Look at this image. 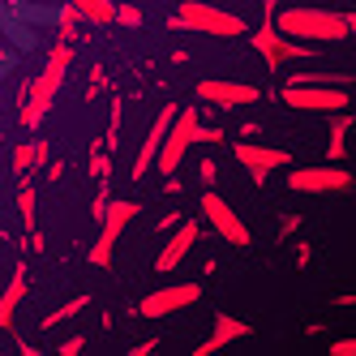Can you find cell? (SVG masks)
<instances>
[{
	"label": "cell",
	"instance_id": "6da1fadb",
	"mask_svg": "<svg viewBox=\"0 0 356 356\" xmlns=\"http://www.w3.org/2000/svg\"><path fill=\"white\" fill-rule=\"evenodd\" d=\"M69 60H73V43H56L52 52H47L43 73H39V78L26 86V99H22V124H26V129H39V120L47 116V108H52L56 90L65 86Z\"/></svg>",
	"mask_w": 356,
	"mask_h": 356
},
{
	"label": "cell",
	"instance_id": "7a4b0ae2",
	"mask_svg": "<svg viewBox=\"0 0 356 356\" xmlns=\"http://www.w3.org/2000/svg\"><path fill=\"white\" fill-rule=\"evenodd\" d=\"M193 142H223V129H215V124L207 129V124H202V116H197V108H176L168 134H163V146H159V155H155V168H159L163 176H172L176 168H181L185 150H189Z\"/></svg>",
	"mask_w": 356,
	"mask_h": 356
},
{
	"label": "cell",
	"instance_id": "3957f363",
	"mask_svg": "<svg viewBox=\"0 0 356 356\" xmlns=\"http://www.w3.org/2000/svg\"><path fill=\"white\" fill-rule=\"evenodd\" d=\"M275 26L284 31L288 39H300V43H339L348 39V22L343 13H330V9H314V5H296V9H284L275 17Z\"/></svg>",
	"mask_w": 356,
	"mask_h": 356
},
{
	"label": "cell",
	"instance_id": "277c9868",
	"mask_svg": "<svg viewBox=\"0 0 356 356\" xmlns=\"http://www.w3.org/2000/svg\"><path fill=\"white\" fill-rule=\"evenodd\" d=\"M168 26L172 31H197V35H211V39H236V35H245V17L215 9V5H202V0H185L168 17Z\"/></svg>",
	"mask_w": 356,
	"mask_h": 356
},
{
	"label": "cell",
	"instance_id": "5b68a950",
	"mask_svg": "<svg viewBox=\"0 0 356 356\" xmlns=\"http://www.w3.org/2000/svg\"><path fill=\"white\" fill-rule=\"evenodd\" d=\"M253 52L262 56V65L270 69V73H279L288 60H318L314 56V43H300V39H288L284 31L275 26V17H266L258 31H253Z\"/></svg>",
	"mask_w": 356,
	"mask_h": 356
},
{
	"label": "cell",
	"instance_id": "8992f818",
	"mask_svg": "<svg viewBox=\"0 0 356 356\" xmlns=\"http://www.w3.org/2000/svg\"><path fill=\"white\" fill-rule=\"evenodd\" d=\"M138 211H142L138 202L108 197V211H104V219H99V241L90 245V262L95 266H112V249H116V241H120L124 227L138 219Z\"/></svg>",
	"mask_w": 356,
	"mask_h": 356
},
{
	"label": "cell",
	"instance_id": "52a82bcc",
	"mask_svg": "<svg viewBox=\"0 0 356 356\" xmlns=\"http://www.w3.org/2000/svg\"><path fill=\"white\" fill-rule=\"evenodd\" d=\"M284 99L288 108L296 112H343L348 108V86H314V82H288L284 86Z\"/></svg>",
	"mask_w": 356,
	"mask_h": 356
},
{
	"label": "cell",
	"instance_id": "ba28073f",
	"mask_svg": "<svg viewBox=\"0 0 356 356\" xmlns=\"http://www.w3.org/2000/svg\"><path fill=\"white\" fill-rule=\"evenodd\" d=\"M232 150H236V163L249 172V181H253V185H266V176H270V172H279L284 163H292L288 150H279V146H258L253 138H241Z\"/></svg>",
	"mask_w": 356,
	"mask_h": 356
},
{
	"label": "cell",
	"instance_id": "9c48e42d",
	"mask_svg": "<svg viewBox=\"0 0 356 356\" xmlns=\"http://www.w3.org/2000/svg\"><path fill=\"white\" fill-rule=\"evenodd\" d=\"M288 185H292L296 193L322 197V193H343V189H352V176H348L343 168L314 163V168H292V172H288Z\"/></svg>",
	"mask_w": 356,
	"mask_h": 356
},
{
	"label": "cell",
	"instance_id": "30bf717a",
	"mask_svg": "<svg viewBox=\"0 0 356 356\" xmlns=\"http://www.w3.org/2000/svg\"><path fill=\"white\" fill-rule=\"evenodd\" d=\"M193 300H202V288H197V284H172V288L146 292V296L134 305V314H138V318H168V314H176V309H189Z\"/></svg>",
	"mask_w": 356,
	"mask_h": 356
},
{
	"label": "cell",
	"instance_id": "8fae6325",
	"mask_svg": "<svg viewBox=\"0 0 356 356\" xmlns=\"http://www.w3.org/2000/svg\"><path fill=\"white\" fill-rule=\"evenodd\" d=\"M197 207H202V215H207L211 219V227H215V232L227 241V245H236V249H245L253 236H249V227H245V219L232 211V207H227V202L215 193V189H207V193H202V202H197Z\"/></svg>",
	"mask_w": 356,
	"mask_h": 356
},
{
	"label": "cell",
	"instance_id": "7c38bea8",
	"mask_svg": "<svg viewBox=\"0 0 356 356\" xmlns=\"http://www.w3.org/2000/svg\"><path fill=\"white\" fill-rule=\"evenodd\" d=\"M197 99H207V104H215V108H249V104H258V99H262V90L253 86V82L207 78V82H197Z\"/></svg>",
	"mask_w": 356,
	"mask_h": 356
},
{
	"label": "cell",
	"instance_id": "4fadbf2b",
	"mask_svg": "<svg viewBox=\"0 0 356 356\" xmlns=\"http://www.w3.org/2000/svg\"><path fill=\"white\" fill-rule=\"evenodd\" d=\"M197 232H202V227H197L193 219H181V223H176L172 241L159 249V258H155V270H176V266H181V262L189 258V249L197 245Z\"/></svg>",
	"mask_w": 356,
	"mask_h": 356
},
{
	"label": "cell",
	"instance_id": "5bb4252c",
	"mask_svg": "<svg viewBox=\"0 0 356 356\" xmlns=\"http://www.w3.org/2000/svg\"><path fill=\"white\" fill-rule=\"evenodd\" d=\"M172 116H176V104H163V108H159V116H155V124L146 129V142H142L138 163H134V181H142V176L155 168V155H159V146H163V134H168Z\"/></svg>",
	"mask_w": 356,
	"mask_h": 356
},
{
	"label": "cell",
	"instance_id": "9a60e30c",
	"mask_svg": "<svg viewBox=\"0 0 356 356\" xmlns=\"http://www.w3.org/2000/svg\"><path fill=\"white\" fill-rule=\"evenodd\" d=\"M245 335H253L245 318L219 314V318H215V326H211V335L197 343V356H211V352H219V348H227V343H236V339H245Z\"/></svg>",
	"mask_w": 356,
	"mask_h": 356
},
{
	"label": "cell",
	"instance_id": "2e32d148",
	"mask_svg": "<svg viewBox=\"0 0 356 356\" xmlns=\"http://www.w3.org/2000/svg\"><path fill=\"white\" fill-rule=\"evenodd\" d=\"M26 292H31V279H26V266H13V275H9V288L0 292V330H9L13 326V314H17V305L26 300Z\"/></svg>",
	"mask_w": 356,
	"mask_h": 356
},
{
	"label": "cell",
	"instance_id": "e0dca14e",
	"mask_svg": "<svg viewBox=\"0 0 356 356\" xmlns=\"http://www.w3.org/2000/svg\"><path fill=\"white\" fill-rule=\"evenodd\" d=\"M348 129H352V112H330V124H326V159L339 163L348 155Z\"/></svg>",
	"mask_w": 356,
	"mask_h": 356
},
{
	"label": "cell",
	"instance_id": "ac0fdd59",
	"mask_svg": "<svg viewBox=\"0 0 356 356\" xmlns=\"http://www.w3.org/2000/svg\"><path fill=\"white\" fill-rule=\"evenodd\" d=\"M69 5L78 9L82 22H90V26H112V17H116L112 0H69Z\"/></svg>",
	"mask_w": 356,
	"mask_h": 356
},
{
	"label": "cell",
	"instance_id": "d6986e66",
	"mask_svg": "<svg viewBox=\"0 0 356 356\" xmlns=\"http://www.w3.org/2000/svg\"><path fill=\"white\" fill-rule=\"evenodd\" d=\"M35 202H39L35 185H31V181H22V189H17V211H22V223H26V236H31V232H39V219H35Z\"/></svg>",
	"mask_w": 356,
	"mask_h": 356
},
{
	"label": "cell",
	"instance_id": "ffe728a7",
	"mask_svg": "<svg viewBox=\"0 0 356 356\" xmlns=\"http://www.w3.org/2000/svg\"><path fill=\"white\" fill-rule=\"evenodd\" d=\"M292 82H314V86H352L348 73H326V69H300V73H292Z\"/></svg>",
	"mask_w": 356,
	"mask_h": 356
},
{
	"label": "cell",
	"instance_id": "44dd1931",
	"mask_svg": "<svg viewBox=\"0 0 356 356\" xmlns=\"http://www.w3.org/2000/svg\"><path fill=\"white\" fill-rule=\"evenodd\" d=\"M120 124H124V99L120 95H112V112H108V138H104V146L116 155V146H120Z\"/></svg>",
	"mask_w": 356,
	"mask_h": 356
},
{
	"label": "cell",
	"instance_id": "7402d4cb",
	"mask_svg": "<svg viewBox=\"0 0 356 356\" xmlns=\"http://www.w3.org/2000/svg\"><path fill=\"white\" fill-rule=\"evenodd\" d=\"M86 305H90V296H73V300H65V305H60V309H52V314H47V318H43L39 326H43V330H52V326H60L65 318H73V314H82Z\"/></svg>",
	"mask_w": 356,
	"mask_h": 356
},
{
	"label": "cell",
	"instance_id": "603a6c76",
	"mask_svg": "<svg viewBox=\"0 0 356 356\" xmlns=\"http://www.w3.org/2000/svg\"><path fill=\"white\" fill-rule=\"evenodd\" d=\"M90 176L95 181H108L112 176V150L104 142H95V150H90Z\"/></svg>",
	"mask_w": 356,
	"mask_h": 356
},
{
	"label": "cell",
	"instance_id": "cb8c5ba5",
	"mask_svg": "<svg viewBox=\"0 0 356 356\" xmlns=\"http://www.w3.org/2000/svg\"><path fill=\"white\" fill-rule=\"evenodd\" d=\"M78 26H82V13L65 0V9H60V43H73V39H78Z\"/></svg>",
	"mask_w": 356,
	"mask_h": 356
},
{
	"label": "cell",
	"instance_id": "d4e9b609",
	"mask_svg": "<svg viewBox=\"0 0 356 356\" xmlns=\"http://www.w3.org/2000/svg\"><path fill=\"white\" fill-rule=\"evenodd\" d=\"M13 168L26 176V172H35V142H22L17 150H13Z\"/></svg>",
	"mask_w": 356,
	"mask_h": 356
},
{
	"label": "cell",
	"instance_id": "484cf974",
	"mask_svg": "<svg viewBox=\"0 0 356 356\" xmlns=\"http://www.w3.org/2000/svg\"><path fill=\"white\" fill-rule=\"evenodd\" d=\"M112 26H142V9L138 5H116V17H112Z\"/></svg>",
	"mask_w": 356,
	"mask_h": 356
},
{
	"label": "cell",
	"instance_id": "4316f807",
	"mask_svg": "<svg viewBox=\"0 0 356 356\" xmlns=\"http://www.w3.org/2000/svg\"><path fill=\"white\" fill-rule=\"evenodd\" d=\"M300 223H305L300 215H284V219H279V241H288L292 232H300Z\"/></svg>",
	"mask_w": 356,
	"mask_h": 356
},
{
	"label": "cell",
	"instance_id": "83f0119b",
	"mask_svg": "<svg viewBox=\"0 0 356 356\" xmlns=\"http://www.w3.org/2000/svg\"><path fill=\"white\" fill-rule=\"evenodd\" d=\"M330 352H335V356H356V335H348V339H335V343H330Z\"/></svg>",
	"mask_w": 356,
	"mask_h": 356
},
{
	"label": "cell",
	"instance_id": "f1b7e54d",
	"mask_svg": "<svg viewBox=\"0 0 356 356\" xmlns=\"http://www.w3.org/2000/svg\"><path fill=\"white\" fill-rule=\"evenodd\" d=\"M197 176H202V181H207V185H215V176H219L215 159H202V163H197Z\"/></svg>",
	"mask_w": 356,
	"mask_h": 356
},
{
	"label": "cell",
	"instance_id": "f546056e",
	"mask_svg": "<svg viewBox=\"0 0 356 356\" xmlns=\"http://www.w3.org/2000/svg\"><path fill=\"white\" fill-rule=\"evenodd\" d=\"M82 348H86V335H73V339L60 343V356H73V352H82Z\"/></svg>",
	"mask_w": 356,
	"mask_h": 356
},
{
	"label": "cell",
	"instance_id": "4dcf8cb0",
	"mask_svg": "<svg viewBox=\"0 0 356 356\" xmlns=\"http://www.w3.org/2000/svg\"><path fill=\"white\" fill-rule=\"evenodd\" d=\"M181 219H185L181 211H168V215L159 219V232H172V227H176V223H181Z\"/></svg>",
	"mask_w": 356,
	"mask_h": 356
},
{
	"label": "cell",
	"instance_id": "1f68e13d",
	"mask_svg": "<svg viewBox=\"0 0 356 356\" xmlns=\"http://www.w3.org/2000/svg\"><path fill=\"white\" fill-rule=\"evenodd\" d=\"M159 339H146V343H134V356H146V352H155Z\"/></svg>",
	"mask_w": 356,
	"mask_h": 356
},
{
	"label": "cell",
	"instance_id": "d6a6232c",
	"mask_svg": "<svg viewBox=\"0 0 356 356\" xmlns=\"http://www.w3.org/2000/svg\"><path fill=\"white\" fill-rule=\"evenodd\" d=\"M65 176V163H47V181H60Z\"/></svg>",
	"mask_w": 356,
	"mask_h": 356
},
{
	"label": "cell",
	"instance_id": "836d02e7",
	"mask_svg": "<svg viewBox=\"0 0 356 356\" xmlns=\"http://www.w3.org/2000/svg\"><path fill=\"white\" fill-rule=\"evenodd\" d=\"M343 22H348V31H356V9H348V13H343Z\"/></svg>",
	"mask_w": 356,
	"mask_h": 356
},
{
	"label": "cell",
	"instance_id": "e575fe53",
	"mask_svg": "<svg viewBox=\"0 0 356 356\" xmlns=\"http://www.w3.org/2000/svg\"><path fill=\"white\" fill-rule=\"evenodd\" d=\"M9 5H22V0H9Z\"/></svg>",
	"mask_w": 356,
	"mask_h": 356
}]
</instances>
